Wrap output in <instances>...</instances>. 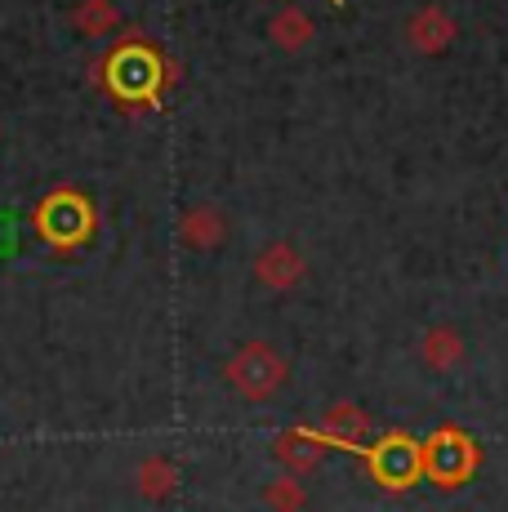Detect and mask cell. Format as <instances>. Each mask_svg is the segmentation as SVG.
Segmentation results:
<instances>
[{
	"label": "cell",
	"mask_w": 508,
	"mask_h": 512,
	"mask_svg": "<svg viewBox=\"0 0 508 512\" xmlns=\"http://www.w3.org/2000/svg\"><path fill=\"white\" fill-rule=\"evenodd\" d=\"M228 379L237 383V392H246V397H268V392H277L281 379H286V361H281L268 343H246V348L228 361Z\"/></svg>",
	"instance_id": "obj_1"
},
{
	"label": "cell",
	"mask_w": 508,
	"mask_h": 512,
	"mask_svg": "<svg viewBox=\"0 0 508 512\" xmlns=\"http://www.w3.org/2000/svg\"><path fill=\"white\" fill-rule=\"evenodd\" d=\"M424 468L433 472L437 481L455 486V481H464L468 472H473V446H468L459 432H437L424 446Z\"/></svg>",
	"instance_id": "obj_2"
},
{
	"label": "cell",
	"mask_w": 508,
	"mask_h": 512,
	"mask_svg": "<svg viewBox=\"0 0 508 512\" xmlns=\"http://www.w3.org/2000/svg\"><path fill=\"white\" fill-rule=\"evenodd\" d=\"M375 472L388 481V486H406V481L419 472V450L410 446L406 437L384 441V446L375 450Z\"/></svg>",
	"instance_id": "obj_3"
},
{
	"label": "cell",
	"mask_w": 508,
	"mask_h": 512,
	"mask_svg": "<svg viewBox=\"0 0 508 512\" xmlns=\"http://www.w3.org/2000/svg\"><path fill=\"white\" fill-rule=\"evenodd\" d=\"M254 272H259L268 285H277V290H286V285H295L304 277V259H299L290 245H272V250L259 254V263H254Z\"/></svg>",
	"instance_id": "obj_4"
},
{
	"label": "cell",
	"mask_w": 508,
	"mask_h": 512,
	"mask_svg": "<svg viewBox=\"0 0 508 512\" xmlns=\"http://www.w3.org/2000/svg\"><path fill=\"white\" fill-rule=\"evenodd\" d=\"M321 441L308 437V432H286V437H277V459L286 464L290 472H312L321 464Z\"/></svg>",
	"instance_id": "obj_5"
},
{
	"label": "cell",
	"mask_w": 508,
	"mask_h": 512,
	"mask_svg": "<svg viewBox=\"0 0 508 512\" xmlns=\"http://www.w3.org/2000/svg\"><path fill=\"white\" fill-rule=\"evenodd\" d=\"M424 361L433 370H455L464 361V339L451 330V326H437L424 334Z\"/></svg>",
	"instance_id": "obj_6"
},
{
	"label": "cell",
	"mask_w": 508,
	"mask_h": 512,
	"mask_svg": "<svg viewBox=\"0 0 508 512\" xmlns=\"http://www.w3.org/2000/svg\"><path fill=\"white\" fill-rule=\"evenodd\" d=\"M361 432H366V419H361V410H353V406H335L326 419H321V437L326 441H344V446H353Z\"/></svg>",
	"instance_id": "obj_7"
},
{
	"label": "cell",
	"mask_w": 508,
	"mask_h": 512,
	"mask_svg": "<svg viewBox=\"0 0 508 512\" xmlns=\"http://www.w3.org/2000/svg\"><path fill=\"white\" fill-rule=\"evenodd\" d=\"M410 36H415L419 49H442L451 41V18L437 14V9H428V14H419L415 23H410Z\"/></svg>",
	"instance_id": "obj_8"
},
{
	"label": "cell",
	"mask_w": 508,
	"mask_h": 512,
	"mask_svg": "<svg viewBox=\"0 0 508 512\" xmlns=\"http://www.w3.org/2000/svg\"><path fill=\"white\" fill-rule=\"evenodd\" d=\"M139 490L148 499H165L174 490V464L170 459H148V464L139 468Z\"/></svg>",
	"instance_id": "obj_9"
},
{
	"label": "cell",
	"mask_w": 508,
	"mask_h": 512,
	"mask_svg": "<svg viewBox=\"0 0 508 512\" xmlns=\"http://www.w3.org/2000/svg\"><path fill=\"white\" fill-rule=\"evenodd\" d=\"M183 236H188L192 245H214V241H223V219L214 210H192L188 219H183Z\"/></svg>",
	"instance_id": "obj_10"
},
{
	"label": "cell",
	"mask_w": 508,
	"mask_h": 512,
	"mask_svg": "<svg viewBox=\"0 0 508 512\" xmlns=\"http://www.w3.org/2000/svg\"><path fill=\"white\" fill-rule=\"evenodd\" d=\"M45 223H50V232L58 236V241H72V236L85 228V210L72 205V201H54L50 214H45Z\"/></svg>",
	"instance_id": "obj_11"
},
{
	"label": "cell",
	"mask_w": 508,
	"mask_h": 512,
	"mask_svg": "<svg viewBox=\"0 0 508 512\" xmlns=\"http://www.w3.org/2000/svg\"><path fill=\"white\" fill-rule=\"evenodd\" d=\"M116 81H121V90L143 94L152 85V63L143 54H125L121 63H116Z\"/></svg>",
	"instance_id": "obj_12"
},
{
	"label": "cell",
	"mask_w": 508,
	"mask_h": 512,
	"mask_svg": "<svg viewBox=\"0 0 508 512\" xmlns=\"http://www.w3.org/2000/svg\"><path fill=\"white\" fill-rule=\"evenodd\" d=\"M272 504V512H299L304 508V486H299V481H272L268 486V495H263Z\"/></svg>",
	"instance_id": "obj_13"
}]
</instances>
